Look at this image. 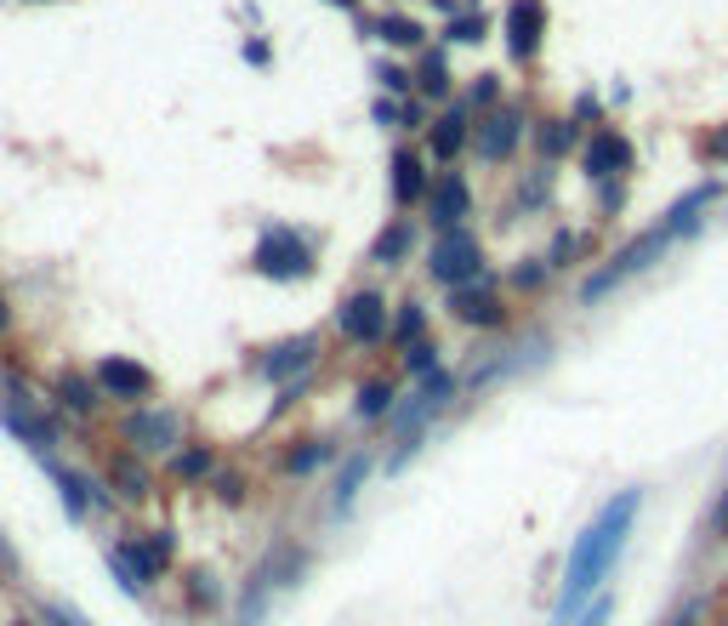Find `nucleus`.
<instances>
[{"mask_svg": "<svg viewBox=\"0 0 728 626\" xmlns=\"http://www.w3.org/2000/svg\"><path fill=\"white\" fill-rule=\"evenodd\" d=\"M0 421H7V433H12L23 450H35V455H52L57 439H63V416H57V410H41L35 399H29V387L0 399Z\"/></svg>", "mask_w": 728, "mask_h": 626, "instance_id": "obj_15", "label": "nucleus"}, {"mask_svg": "<svg viewBox=\"0 0 728 626\" xmlns=\"http://www.w3.org/2000/svg\"><path fill=\"white\" fill-rule=\"evenodd\" d=\"M723 200V183L717 177H706V183H694L688 194H677V200L660 211V228L677 240V245H688V240H701L706 234V211Z\"/></svg>", "mask_w": 728, "mask_h": 626, "instance_id": "obj_22", "label": "nucleus"}, {"mask_svg": "<svg viewBox=\"0 0 728 626\" xmlns=\"http://www.w3.org/2000/svg\"><path fill=\"white\" fill-rule=\"evenodd\" d=\"M427 120H433V103H427V97H405V120H399L405 138H421Z\"/></svg>", "mask_w": 728, "mask_h": 626, "instance_id": "obj_44", "label": "nucleus"}, {"mask_svg": "<svg viewBox=\"0 0 728 626\" xmlns=\"http://www.w3.org/2000/svg\"><path fill=\"white\" fill-rule=\"evenodd\" d=\"M308 564H313V552L302 541H279V547L262 552V564H256V575L245 586V615H240V626H262L268 598H274V592H290L296 581H308Z\"/></svg>", "mask_w": 728, "mask_h": 626, "instance_id": "obj_8", "label": "nucleus"}, {"mask_svg": "<svg viewBox=\"0 0 728 626\" xmlns=\"http://www.w3.org/2000/svg\"><path fill=\"white\" fill-rule=\"evenodd\" d=\"M501 97H507L501 75H478V80L467 86V103H473V109H489V103H501Z\"/></svg>", "mask_w": 728, "mask_h": 626, "instance_id": "obj_43", "label": "nucleus"}, {"mask_svg": "<svg viewBox=\"0 0 728 626\" xmlns=\"http://www.w3.org/2000/svg\"><path fill=\"white\" fill-rule=\"evenodd\" d=\"M586 251H592L586 234H575V228H558V234H552V251H547V268H552V274H564L570 262H581Z\"/></svg>", "mask_w": 728, "mask_h": 626, "instance_id": "obj_37", "label": "nucleus"}, {"mask_svg": "<svg viewBox=\"0 0 728 626\" xmlns=\"http://www.w3.org/2000/svg\"><path fill=\"white\" fill-rule=\"evenodd\" d=\"M444 365V359H439V342L433 337H421V342H410L405 353H399V371L416 382V376H427V371H439Z\"/></svg>", "mask_w": 728, "mask_h": 626, "instance_id": "obj_39", "label": "nucleus"}, {"mask_svg": "<svg viewBox=\"0 0 728 626\" xmlns=\"http://www.w3.org/2000/svg\"><path fill=\"white\" fill-rule=\"evenodd\" d=\"M399 393H405V382L387 376V371L359 376V387H353V421H387L393 405H399Z\"/></svg>", "mask_w": 728, "mask_h": 626, "instance_id": "obj_29", "label": "nucleus"}, {"mask_svg": "<svg viewBox=\"0 0 728 626\" xmlns=\"http://www.w3.org/2000/svg\"><path fill=\"white\" fill-rule=\"evenodd\" d=\"M529 143V109L512 103V97H501V103H489V109H473V160L489 172H501L512 166V160L523 154Z\"/></svg>", "mask_w": 728, "mask_h": 626, "instance_id": "obj_6", "label": "nucleus"}, {"mask_svg": "<svg viewBox=\"0 0 728 626\" xmlns=\"http://www.w3.org/2000/svg\"><path fill=\"white\" fill-rule=\"evenodd\" d=\"M371 473H376V455L371 450H348L337 468H330V513L348 518L353 502H359V490L371 484Z\"/></svg>", "mask_w": 728, "mask_h": 626, "instance_id": "obj_27", "label": "nucleus"}, {"mask_svg": "<svg viewBox=\"0 0 728 626\" xmlns=\"http://www.w3.org/2000/svg\"><path fill=\"white\" fill-rule=\"evenodd\" d=\"M222 609V581L211 570H188V615H217Z\"/></svg>", "mask_w": 728, "mask_h": 626, "instance_id": "obj_36", "label": "nucleus"}, {"mask_svg": "<svg viewBox=\"0 0 728 626\" xmlns=\"http://www.w3.org/2000/svg\"><path fill=\"white\" fill-rule=\"evenodd\" d=\"M552 365V342L541 331H529V342H507V348H495L484 359H473L467 371H461V393H489V387H501V382H523V376H536Z\"/></svg>", "mask_w": 728, "mask_h": 626, "instance_id": "obj_7", "label": "nucleus"}, {"mask_svg": "<svg viewBox=\"0 0 728 626\" xmlns=\"http://www.w3.org/2000/svg\"><path fill=\"white\" fill-rule=\"evenodd\" d=\"M706 615V598H688V604H677V615H672V626H694Z\"/></svg>", "mask_w": 728, "mask_h": 626, "instance_id": "obj_52", "label": "nucleus"}, {"mask_svg": "<svg viewBox=\"0 0 728 626\" xmlns=\"http://www.w3.org/2000/svg\"><path fill=\"white\" fill-rule=\"evenodd\" d=\"M677 240L666 234V228H643V234L638 240H626V245H615L604 262H598V268H592L586 279H581V290H575V303L581 308H604L609 303V296L620 290V285H632V279H643L649 268H654V262H666V251H672Z\"/></svg>", "mask_w": 728, "mask_h": 626, "instance_id": "obj_2", "label": "nucleus"}, {"mask_svg": "<svg viewBox=\"0 0 728 626\" xmlns=\"http://www.w3.org/2000/svg\"><path fill=\"white\" fill-rule=\"evenodd\" d=\"M461 399V376L455 371H427L416 376V387L399 393V405H393V416L382 421L387 427V444H405V439H433V421Z\"/></svg>", "mask_w": 728, "mask_h": 626, "instance_id": "obj_3", "label": "nucleus"}, {"mask_svg": "<svg viewBox=\"0 0 728 626\" xmlns=\"http://www.w3.org/2000/svg\"><path fill=\"white\" fill-rule=\"evenodd\" d=\"M41 461H46V479H52V490H57L63 513H69V524H86L91 507H97V473L69 468V461H57V455H41Z\"/></svg>", "mask_w": 728, "mask_h": 626, "instance_id": "obj_24", "label": "nucleus"}, {"mask_svg": "<svg viewBox=\"0 0 728 626\" xmlns=\"http://www.w3.org/2000/svg\"><path fill=\"white\" fill-rule=\"evenodd\" d=\"M416 245H421V222H416L410 211H399L393 222L376 228V240H371V251H364V256H371L376 268H405Z\"/></svg>", "mask_w": 728, "mask_h": 626, "instance_id": "obj_26", "label": "nucleus"}, {"mask_svg": "<svg viewBox=\"0 0 728 626\" xmlns=\"http://www.w3.org/2000/svg\"><path fill=\"white\" fill-rule=\"evenodd\" d=\"M609 615H615V598H609V592H598V598H592L570 626H609Z\"/></svg>", "mask_w": 728, "mask_h": 626, "instance_id": "obj_47", "label": "nucleus"}, {"mask_svg": "<svg viewBox=\"0 0 728 626\" xmlns=\"http://www.w3.org/2000/svg\"><path fill=\"white\" fill-rule=\"evenodd\" d=\"M558 166H529L518 183H512V211H523V217H536V211H547L552 206V194H558V177H552Z\"/></svg>", "mask_w": 728, "mask_h": 626, "instance_id": "obj_33", "label": "nucleus"}, {"mask_svg": "<svg viewBox=\"0 0 728 626\" xmlns=\"http://www.w3.org/2000/svg\"><path fill=\"white\" fill-rule=\"evenodd\" d=\"M706 518H712V530H717V536H728V484L717 490V502H712V513H706Z\"/></svg>", "mask_w": 728, "mask_h": 626, "instance_id": "obj_50", "label": "nucleus"}, {"mask_svg": "<svg viewBox=\"0 0 728 626\" xmlns=\"http://www.w3.org/2000/svg\"><path fill=\"white\" fill-rule=\"evenodd\" d=\"M694 160L701 166H728V120L712 131H694Z\"/></svg>", "mask_w": 728, "mask_h": 626, "instance_id": "obj_42", "label": "nucleus"}, {"mask_svg": "<svg viewBox=\"0 0 728 626\" xmlns=\"http://www.w3.org/2000/svg\"><path fill=\"white\" fill-rule=\"evenodd\" d=\"M376 86H382L387 97H416V69H410V63L382 57V63H376Z\"/></svg>", "mask_w": 728, "mask_h": 626, "instance_id": "obj_41", "label": "nucleus"}, {"mask_svg": "<svg viewBox=\"0 0 728 626\" xmlns=\"http://www.w3.org/2000/svg\"><path fill=\"white\" fill-rule=\"evenodd\" d=\"M12 325H18V314H12V303H7V290H0V337H7Z\"/></svg>", "mask_w": 728, "mask_h": 626, "instance_id": "obj_54", "label": "nucleus"}, {"mask_svg": "<svg viewBox=\"0 0 728 626\" xmlns=\"http://www.w3.org/2000/svg\"><path fill=\"white\" fill-rule=\"evenodd\" d=\"M91 376H97V387H103V399H114V405H148L154 399V387H159V376L143 365V359H131V353H103L91 365Z\"/></svg>", "mask_w": 728, "mask_h": 626, "instance_id": "obj_19", "label": "nucleus"}, {"mask_svg": "<svg viewBox=\"0 0 728 626\" xmlns=\"http://www.w3.org/2000/svg\"><path fill=\"white\" fill-rule=\"evenodd\" d=\"M52 399H57V416H80V421H91L97 410H103V387H97V376L57 371V382H52Z\"/></svg>", "mask_w": 728, "mask_h": 626, "instance_id": "obj_30", "label": "nucleus"}, {"mask_svg": "<svg viewBox=\"0 0 728 626\" xmlns=\"http://www.w3.org/2000/svg\"><path fill=\"white\" fill-rule=\"evenodd\" d=\"M421 149L433 154V166H455V160L473 149V103L467 97H450V103L433 109V120L421 131Z\"/></svg>", "mask_w": 728, "mask_h": 626, "instance_id": "obj_17", "label": "nucleus"}, {"mask_svg": "<svg viewBox=\"0 0 728 626\" xmlns=\"http://www.w3.org/2000/svg\"><path fill=\"white\" fill-rule=\"evenodd\" d=\"M433 194V166H427L421 143H393L387 149V200L393 211H416Z\"/></svg>", "mask_w": 728, "mask_h": 626, "instance_id": "obj_16", "label": "nucleus"}, {"mask_svg": "<svg viewBox=\"0 0 728 626\" xmlns=\"http://www.w3.org/2000/svg\"><path fill=\"white\" fill-rule=\"evenodd\" d=\"M586 143V125L575 114H541L529 120V154L541 160V166H564L570 154H581Z\"/></svg>", "mask_w": 728, "mask_h": 626, "instance_id": "obj_23", "label": "nucleus"}, {"mask_svg": "<svg viewBox=\"0 0 728 626\" xmlns=\"http://www.w3.org/2000/svg\"><path fill=\"white\" fill-rule=\"evenodd\" d=\"M421 337H433V331H427V308L421 303H399V308H393V325H387V348L405 353Z\"/></svg>", "mask_w": 728, "mask_h": 626, "instance_id": "obj_35", "label": "nucleus"}, {"mask_svg": "<svg viewBox=\"0 0 728 626\" xmlns=\"http://www.w3.org/2000/svg\"><path fill=\"white\" fill-rule=\"evenodd\" d=\"M0 581H18V552L7 536H0Z\"/></svg>", "mask_w": 728, "mask_h": 626, "instance_id": "obj_53", "label": "nucleus"}, {"mask_svg": "<svg viewBox=\"0 0 728 626\" xmlns=\"http://www.w3.org/2000/svg\"><path fill=\"white\" fill-rule=\"evenodd\" d=\"M444 308H450L455 325H467V331H478V337H495V331H507V325H512L507 279H489V274H478V279H467V285L444 290Z\"/></svg>", "mask_w": 728, "mask_h": 626, "instance_id": "obj_9", "label": "nucleus"}, {"mask_svg": "<svg viewBox=\"0 0 728 626\" xmlns=\"http://www.w3.org/2000/svg\"><path fill=\"white\" fill-rule=\"evenodd\" d=\"M575 166H581V177L598 188V183H615V177H632V166H638V143L626 138L620 125H598V131H586V143H581V154H575Z\"/></svg>", "mask_w": 728, "mask_h": 626, "instance_id": "obj_14", "label": "nucleus"}, {"mask_svg": "<svg viewBox=\"0 0 728 626\" xmlns=\"http://www.w3.org/2000/svg\"><path fill=\"white\" fill-rule=\"evenodd\" d=\"M547 279H552L547 256H518L512 268H507V290H523V296H536V290H541Z\"/></svg>", "mask_w": 728, "mask_h": 626, "instance_id": "obj_38", "label": "nucleus"}, {"mask_svg": "<svg viewBox=\"0 0 728 626\" xmlns=\"http://www.w3.org/2000/svg\"><path fill=\"white\" fill-rule=\"evenodd\" d=\"M484 262H489L484 256V240L467 234V228H450V234H433V245H427V256H421V268H427V285L455 290V285L489 274Z\"/></svg>", "mask_w": 728, "mask_h": 626, "instance_id": "obj_10", "label": "nucleus"}, {"mask_svg": "<svg viewBox=\"0 0 728 626\" xmlns=\"http://www.w3.org/2000/svg\"><path fill=\"white\" fill-rule=\"evenodd\" d=\"M12 626H41V620H23V615H18V620H12Z\"/></svg>", "mask_w": 728, "mask_h": 626, "instance_id": "obj_56", "label": "nucleus"}, {"mask_svg": "<svg viewBox=\"0 0 728 626\" xmlns=\"http://www.w3.org/2000/svg\"><path fill=\"white\" fill-rule=\"evenodd\" d=\"M313 268H319V251H313V240L302 228H290V222H268L251 245V274L268 279V285L313 279Z\"/></svg>", "mask_w": 728, "mask_h": 626, "instance_id": "obj_4", "label": "nucleus"}, {"mask_svg": "<svg viewBox=\"0 0 728 626\" xmlns=\"http://www.w3.org/2000/svg\"><path fill=\"white\" fill-rule=\"evenodd\" d=\"M114 433H120V444H131L148 461L177 455L183 450V410H172V405H131Z\"/></svg>", "mask_w": 728, "mask_h": 626, "instance_id": "obj_11", "label": "nucleus"}, {"mask_svg": "<svg viewBox=\"0 0 728 626\" xmlns=\"http://www.w3.org/2000/svg\"><path fill=\"white\" fill-rule=\"evenodd\" d=\"M371 120L382 125V131H399V120H405V97H376V103H371Z\"/></svg>", "mask_w": 728, "mask_h": 626, "instance_id": "obj_45", "label": "nucleus"}, {"mask_svg": "<svg viewBox=\"0 0 728 626\" xmlns=\"http://www.w3.org/2000/svg\"><path fill=\"white\" fill-rule=\"evenodd\" d=\"M416 97H427V103H450L455 97V69H450V46L439 41V46H427V52H416Z\"/></svg>", "mask_w": 728, "mask_h": 626, "instance_id": "obj_28", "label": "nucleus"}, {"mask_svg": "<svg viewBox=\"0 0 728 626\" xmlns=\"http://www.w3.org/2000/svg\"><path fill=\"white\" fill-rule=\"evenodd\" d=\"M620 211H626V177L598 183V217H620Z\"/></svg>", "mask_w": 728, "mask_h": 626, "instance_id": "obj_46", "label": "nucleus"}, {"mask_svg": "<svg viewBox=\"0 0 728 626\" xmlns=\"http://www.w3.org/2000/svg\"><path fill=\"white\" fill-rule=\"evenodd\" d=\"M211 473H217V450L211 444H183L177 455H165V479L183 484V490L211 484Z\"/></svg>", "mask_w": 728, "mask_h": 626, "instance_id": "obj_32", "label": "nucleus"}, {"mask_svg": "<svg viewBox=\"0 0 728 626\" xmlns=\"http://www.w3.org/2000/svg\"><path fill=\"white\" fill-rule=\"evenodd\" d=\"M41 609H46V620H52V626H91L75 604H41Z\"/></svg>", "mask_w": 728, "mask_h": 626, "instance_id": "obj_49", "label": "nucleus"}, {"mask_svg": "<svg viewBox=\"0 0 728 626\" xmlns=\"http://www.w3.org/2000/svg\"><path fill=\"white\" fill-rule=\"evenodd\" d=\"M570 114H575L581 125H598V120H604V103H598V97H592V91H581V97H575V109H570Z\"/></svg>", "mask_w": 728, "mask_h": 626, "instance_id": "obj_48", "label": "nucleus"}, {"mask_svg": "<svg viewBox=\"0 0 728 626\" xmlns=\"http://www.w3.org/2000/svg\"><path fill=\"white\" fill-rule=\"evenodd\" d=\"M172 552H177V536L172 530H148V536H114L109 541V575L131 592V598H143L148 586H159V575L172 570Z\"/></svg>", "mask_w": 728, "mask_h": 626, "instance_id": "obj_5", "label": "nucleus"}, {"mask_svg": "<svg viewBox=\"0 0 728 626\" xmlns=\"http://www.w3.org/2000/svg\"><path fill=\"white\" fill-rule=\"evenodd\" d=\"M427 228L433 234H450V228H467L473 222V211H478V200H473V177L461 172V166H444L439 177H433V194H427Z\"/></svg>", "mask_w": 728, "mask_h": 626, "instance_id": "obj_18", "label": "nucleus"}, {"mask_svg": "<svg viewBox=\"0 0 728 626\" xmlns=\"http://www.w3.org/2000/svg\"><path fill=\"white\" fill-rule=\"evenodd\" d=\"M211 490H217L222 507H245V502H251V479H245L240 468H217V473H211Z\"/></svg>", "mask_w": 728, "mask_h": 626, "instance_id": "obj_40", "label": "nucleus"}, {"mask_svg": "<svg viewBox=\"0 0 728 626\" xmlns=\"http://www.w3.org/2000/svg\"><path fill=\"white\" fill-rule=\"evenodd\" d=\"M638 513H643V484H626V490H615V496L598 507V518L575 536L564 581H558V626H570L604 592V581L615 575L626 541H632V530H638Z\"/></svg>", "mask_w": 728, "mask_h": 626, "instance_id": "obj_1", "label": "nucleus"}, {"mask_svg": "<svg viewBox=\"0 0 728 626\" xmlns=\"http://www.w3.org/2000/svg\"><path fill=\"white\" fill-rule=\"evenodd\" d=\"M489 29H495V18L484 12V7H461L455 18H444V46L455 52V46H467V52H478L484 41H489Z\"/></svg>", "mask_w": 728, "mask_h": 626, "instance_id": "obj_34", "label": "nucleus"}, {"mask_svg": "<svg viewBox=\"0 0 728 626\" xmlns=\"http://www.w3.org/2000/svg\"><path fill=\"white\" fill-rule=\"evenodd\" d=\"M324 7H337V12H348V18H353V12H359V0H324Z\"/></svg>", "mask_w": 728, "mask_h": 626, "instance_id": "obj_55", "label": "nucleus"}, {"mask_svg": "<svg viewBox=\"0 0 728 626\" xmlns=\"http://www.w3.org/2000/svg\"><path fill=\"white\" fill-rule=\"evenodd\" d=\"M371 41H382L387 52H427V23L421 18H410V12H382V18H371Z\"/></svg>", "mask_w": 728, "mask_h": 626, "instance_id": "obj_31", "label": "nucleus"}, {"mask_svg": "<svg viewBox=\"0 0 728 626\" xmlns=\"http://www.w3.org/2000/svg\"><path fill=\"white\" fill-rule=\"evenodd\" d=\"M319 331H296V337H279L274 348H262L256 371H262V387H308L313 371H319Z\"/></svg>", "mask_w": 728, "mask_h": 626, "instance_id": "obj_13", "label": "nucleus"}, {"mask_svg": "<svg viewBox=\"0 0 728 626\" xmlns=\"http://www.w3.org/2000/svg\"><path fill=\"white\" fill-rule=\"evenodd\" d=\"M35 7H52V0H35Z\"/></svg>", "mask_w": 728, "mask_h": 626, "instance_id": "obj_57", "label": "nucleus"}, {"mask_svg": "<svg viewBox=\"0 0 728 626\" xmlns=\"http://www.w3.org/2000/svg\"><path fill=\"white\" fill-rule=\"evenodd\" d=\"M245 63H251V69H274V52H268V41H245Z\"/></svg>", "mask_w": 728, "mask_h": 626, "instance_id": "obj_51", "label": "nucleus"}, {"mask_svg": "<svg viewBox=\"0 0 728 626\" xmlns=\"http://www.w3.org/2000/svg\"><path fill=\"white\" fill-rule=\"evenodd\" d=\"M387 325H393V308H387V290L376 285H353L337 303V337L348 348H387Z\"/></svg>", "mask_w": 728, "mask_h": 626, "instance_id": "obj_12", "label": "nucleus"}, {"mask_svg": "<svg viewBox=\"0 0 728 626\" xmlns=\"http://www.w3.org/2000/svg\"><path fill=\"white\" fill-rule=\"evenodd\" d=\"M342 461V444L337 439H290L279 450V479H296V484H308L319 473H330Z\"/></svg>", "mask_w": 728, "mask_h": 626, "instance_id": "obj_25", "label": "nucleus"}, {"mask_svg": "<svg viewBox=\"0 0 728 626\" xmlns=\"http://www.w3.org/2000/svg\"><path fill=\"white\" fill-rule=\"evenodd\" d=\"M103 479H109V490H114V502H125V507H148V502H154V490H159L154 461H148V455H137L131 444L109 450Z\"/></svg>", "mask_w": 728, "mask_h": 626, "instance_id": "obj_21", "label": "nucleus"}, {"mask_svg": "<svg viewBox=\"0 0 728 626\" xmlns=\"http://www.w3.org/2000/svg\"><path fill=\"white\" fill-rule=\"evenodd\" d=\"M547 29H552L547 0H507V12H501V35H507V57L518 63V69L541 57Z\"/></svg>", "mask_w": 728, "mask_h": 626, "instance_id": "obj_20", "label": "nucleus"}]
</instances>
